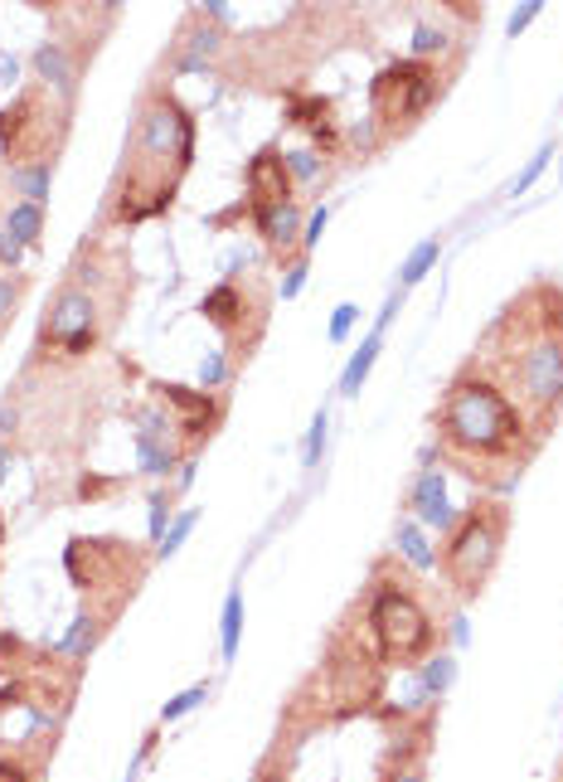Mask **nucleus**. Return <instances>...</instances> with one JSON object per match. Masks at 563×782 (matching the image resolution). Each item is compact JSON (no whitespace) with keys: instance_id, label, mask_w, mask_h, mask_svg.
I'll return each mask as SVG.
<instances>
[{"instance_id":"obj_7","label":"nucleus","mask_w":563,"mask_h":782,"mask_svg":"<svg viewBox=\"0 0 563 782\" xmlns=\"http://www.w3.org/2000/svg\"><path fill=\"white\" fill-rule=\"evenodd\" d=\"M63 117L69 108L53 112V92L49 88H20L16 98L0 108V146L16 161V170L24 166H53V151L63 141Z\"/></svg>"},{"instance_id":"obj_34","label":"nucleus","mask_w":563,"mask_h":782,"mask_svg":"<svg viewBox=\"0 0 563 782\" xmlns=\"http://www.w3.org/2000/svg\"><path fill=\"white\" fill-rule=\"evenodd\" d=\"M166 521H170L166 496H156V501H151V535H156V545H160V540H166Z\"/></svg>"},{"instance_id":"obj_12","label":"nucleus","mask_w":563,"mask_h":782,"mask_svg":"<svg viewBox=\"0 0 563 782\" xmlns=\"http://www.w3.org/2000/svg\"><path fill=\"white\" fill-rule=\"evenodd\" d=\"M287 122L312 131V141H316L320 156H335V151H340V127H335V108H330L326 98H312V92H292V98H287Z\"/></svg>"},{"instance_id":"obj_22","label":"nucleus","mask_w":563,"mask_h":782,"mask_svg":"<svg viewBox=\"0 0 563 782\" xmlns=\"http://www.w3.org/2000/svg\"><path fill=\"white\" fill-rule=\"evenodd\" d=\"M437 254H442V244H437V238H423V244H418V248H413V254H408L404 273H398V283H404V287L423 283V277H427V268H433V263H437Z\"/></svg>"},{"instance_id":"obj_26","label":"nucleus","mask_w":563,"mask_h":782,"mask_svg":"<svg viewBox=\"0 0 563 782\" xmlns=\"http://www.w3.org/2000/svg\"><path fill=\"white\" fill-rule=\"evenodd\" d=\"M209 695V685H190V691H180L176 700H166V710H160V720H180V714H190L199 700Z\"/></svg>"},{"instance_id":"obj_5","label":"nucleus","mask_w":563,"mask_h":782,"mask_svg":"<svg viewBox=\"0 0 563 782\" xmlns=\"http://www.w3.org/2000/svg\"><path fill=\"white\" fill-rule=\"evenodd\" d=\"M505 529H511V511L501 501H476L472 511L457 515V525L447 529V545H442V578L462 593V598H476L491 583L495 564H501L505 550Z\"/></svg>"},{"instance_id":"obj_37","label":"nucleus","mask_w":563,"mask_h":782,"mask_svg":"<svg viewBox=\"0 0 563 782\" xmlns=\"http://www.w3.org/2000/svg\"><path fill=\"white\" fill-rule=\"evenodd\" d=\"M388 782H423V773H418V768H404V773H394Z\"/></svg>"},{"instance_id":"obj_19","label":"nucleus","mask_w":563,"mask_h":782,"mask_svg":"<svg viewBox=\"0 0 563 782\" xmlns=\"http://www.w3.org/2000/svg\"><path fill=\"white\" fill-rule=\"evenodd\" d=\"M398 554H404L413 568H433V550H427L418 521H398Z\"/></svg>"},{"instance_id":"obj_6","label":"nucleus","mask_w":563,"mask_h":782,"mask_svg":"<svg viewBox=\"0 0 563 782\" xmlns=\"http://www.w3.org/2000/svg\"><path fill=\"white\" fill-rule=\"evenodd\" d=\"M442 98V73L427 59H394L369 83V122L384 137H404L418 117Z\"/></svg>"},{"instance_id":"obj_3","label":"nucleus","mask_w":563,"mask_h":782,"mask_svg":"<svg viewBox=\"0 0 563 782\" xmlns=\"http://www.w3.org/2000/svg\"><path fill=\"white\" fill-rule=\"evenodd\" d=\"M195 156V117L180 108V98L170 88H156L146 98L131 127L122 176L112 190V224H141L151 215H166L176 200L185 170Z\"/></svg>"},{"instance_id":"obj_31","label":"nucleus","mask_w":563,"mask_h":782,"mask_svg":"<svg viewBox=\"0 0 563 782\" xmlns=\"http://www.w3.org/2000/svg\"><path fill=\"white\" fill-rule=\"evenodd\" d=\"M355 307H350V301H345V307H335V316H330V340H345V336H350V326H355Z\"/></svg>"},{"instance_id":"obj_8","label":"nucleus","mask_w":563,"mask_h":782,"mask_svg":"<svg viewBox=\"0 0 563 782\" xmlns=\"http://www.w3.org/2000/svg\"><path fill=\"white\" fill-rule=\"evenodd\" d=\"M98 340H102V307L92 297V287L63 283L59 297L49 301L45 321H39V350H59L78 360V355L98 350Z\"/></svg>"},{"instance_id":"obj_11","label":"nucleus","mask_w":563,"mask_h":782,"mask_svg":"<svg viewBox=\"0 0 563 782\" xmlns=\"http://www.w3.org/2000/svg\"><path fill=\"white\" fill-rule=\"evenodd\" d=\"M160 399L180 414V428L190 437V447L205 443L214 433V423L224 418V404L214 399V394H195V389H185V384H160Z\"/></svg>"},{"instance_id":"obj_15","label":"nucleus","mask_w":563,"mask_h":782,"mask_svg":"<svg viewBox=\"0 0 563 782\" xmlns=\"http://www.w3.org/2000/svg\"><path fill=\"white\" fill-rule=\"evenodd\" d=\"M413 515H418V525H433V529H452L457 525V515L447 506V486H442V472H423L418 486H413L408 496Z\"/></svg>"},{"instance_id":"obj_30","label":"nucleus","mask_w":563,"mask_h":782,"mask_svg":"<svg viewBox=\"0 0 563 782\" xmlns=\"http://www.w3.org/2000/svg\"><path fill=\"white\" fill-rule=\"evenodd\" d=\"M320 447H326V414H316V423H312V437H306V467H316Z\"/></svg>"},{"instance_id":"obj_29","label":"nucleus","mask_w":563,"mask_h":782,"mask_svg":"<svg viewBox=\"0 0 563 782\" xmlns=\"http://www.w3.org/2000/svg\"><path fill=\"white\" fill-rule=\"evenodd\" d=\"M20 277H0V326L10 321V311H16V301H20Z\"/></svg>"},{"instance_id":"obj_13","label":"nucleus","mask_w":563,"mask_h":782,"mask_svg":"<svg viewBox=\"0 0 563 782\" xmlns=\"http://www.w3.org/2000/svg\"><path fill=\"white\" fill-rule=\"evenodd\" d=\"M34 69L45 78V88L53 98L63 102V108H73V88H78V63L69 59V49L59 44V39H45V44L34 49Z\"/></svg>"},{"instance_id":"obj_17","label":"nucleus","mask_w":563,"mask_h":782,"mask_svg":"<svg viewBox=\"0 0 563 782\" xmlns=\"http://www.w3.org/2000/svg\"><path fill=\"white\" fill-rule=\"evenodd\" d=\"M98 637H102V622L98 617H78L73 627H69V637L59 642V656L63 661H83L92 646H98Z\"/></svg>"},{"instance_id":"obj_23","label":"nucleus","mask_w":563,"mask_h":782,"mask_svg":"<svg viewBox=\"0 0 563 782\" xmlns=\"http://www.w3.org/2000/svg\"><path fill=\"white\" fill-rule=\"evenodd\" d=\"M49 180H53V166H24V170H16V185L24 190V200H30V205L45 200Z\"/></svg>"},{"instance_id":"obj_36","label":"nucleus","mask_w":563,"mask_h":782,"mask_svg":"<svg viewBox=\"0 0 563 782\" xmlns=\"http://www.w3.org/2000/svg\"><path fill=\"white\" fill-rule=\"evenodd\" d=\"M0 258L16 263V258H20V244H6V238H0Z\"/></svg>"},{"instance_id":"obj_20","label":"nucleus","mask_w":563,"mask_h":782,"mask_svg":"<svg viewBox=\"0 0 563 782\" xmlns=\"http://www.w3.org/2000/svg\"><path fill=\"white\" fill-rule=\"evenodd\" d=\"M374 355H379V330L365 340V346L355 350V360L345 365V375H340V394H359V384H365V375H369V365H374Z\"/></svg>"},{"instance_id":"obj_24","label":"nucleus","mask_w":563,"mask_h":782,"mask_svg":"<svg viewBox=\"0 0 563 782\" xmlns=\"http://www.w3.org/2000/svg\"><path fill=\"white\" fill-rule=\"evenodd\" d=\"M413 49H418L413 59H427V63H433V55H442V49H447V34L433 30V24H418V30H413Z\"/></svg>"},{"instance_id":"obj_21","label":"nucleus","mask_w":563,"mask_h":782,"mask_svg":"<svg viewBox=\"0 0 563 782\" xmlns=\"http://www.w3.org/2000/svg\"><path fill=\"white\" fill-rule=\"evenodd\" d=\"M452 681H457V661H452V656H427V666L418 675V691L423 695H442Z\"/></svg>"},{"instance_id":"obj_18","label":"nucleus","mask_w":563,"mask_h":782,"mask_svg":"<svg viewBox=\"0 0 563 782\" xmlns=\"http://www.w3.org/2000/svg\"><path fill=\"white\" fill-rule=\"evenodd\" d=\"M238 632H244V593H229V598H224V617H219V652H224V661L238 656Z\"/></svg>"},{"instance_id":"obj_25","label":"nucleus","mask_w":563,"mask_h":782,"mask_svg":"<svg viewBox=\"0 0 563 782\" xmlns=\"http://www.w3.org/2000/svg\"><path fill=\"white\" fill-rule=\"evenodd\" d=\"M190 529H195V511H185L180 521H176V525L166 529V540H160V550H156L160 560H170V554H176V550L185 545V540H190Z\"/></svg>"},{"instance_id":"obj_9","label":"nucleus","mask_w":563,"mask_h":782,"mask_svg":"<svg viewBox=\"0 0 563 782\" xmlns=\"http://www.w3.org/2000/svg\"><path fill=\"white\" fill-rule=\"evenodd\" d=\"M244 185H248V215H253V209L292 205V185L297 180H292V170H287V156H282L277 146H263L244 170Z\"/></svg>"},{"instance_id":"obj_1","label":"nucleus","mask_w":563,"mask_h":782,"mask_svg":"<svg viewBox=\"0 0 563 782\" xmlns=\"http://www.w3.org/2000/svg\"><path fill=\"white\" fill-rule=\"evenodd\" d=\"M476 365L525 408L534 437L554 428L563 408V291L534 283L495 316Z\"/></svg>"},{"instance_id":"obj_10","label":"nucleus","mask_w":563,"mask_h":782,"mask_svg":"<svg viewBox=\"0 0 563 782\" xmlns=\"http://www.w3.org/2000/svg\"><path fill=\"white\" fill-rule=\"evenodd\" d=\"M263 311H267V307L248 311V291L238 287V283H219L205 301H199V316H209V321L219 326L224 336H229V346H234L238 360H248V355H244V326H238V316H253V321H263Z\"/></svg>"},{"instance_id":"obj_2","label":"nucleus","mask_w":563,"mask_h":782,"mask_svg":"<svg viewBox=\"0 0 563 782\" xmlns=\"http://www.w3.org/2000/svg\"><path fill=\"white\" fill-rule=\"evenodd\" d=\"M437 457L462 467L466 476L491 482V472H505V482H515L520 467L534 457L540 437H534L525 408L495 384L476 360L457 369L437 404Z\"/></svg>"},{"instance_id":"obj_27","label":"nucleus","mask_w":563,"mask_h":782,"mask_svg":"<svg viewBox=\"0 0 563 782\" xmlns=\"http://www.w3.org/2000/svg\"><path fill=\"white\" fill-rule=\"evenodd\" d=\"M549 161H554V146H540V156H534V161H530L525 170H520V176H515V185H511V190H515V195H525V190H530V185H534V180H540V170H544Z\"/></svg>"},{"instance_id":"obj_32","label":"nucleus","mask_w":563,"mask_h":782,"mask_svg":"<svg viewBox=\"0 0 563 782\" xmlns=\"http://www.w3.org/2000/svg\"><path fill=\"white\" fill-rule=\"evenodd\" d=\"M540 10H544V0H525V6H520V10H515V16H511V24H505V34H511V39H515V34H520V30H525V24H530L534 16H540Z\"/></svg>"},{"instance_id":"obj_14","label":"nucleus","mask_w":563,"mask_h":782,"mask_svg":"<svg viewBox=\"0 0 563 782\" xmlns=\"http://www.w3.org/2000/svg\"><path fill=\"white\" fill-rule=\"evenodd\" d=\"M253 224H258L263 244L273 248L277 258H292V244H302V209L297 205H273V209H253Z\"/></svg>"},{"instance_id":"obj_28","label":"nucleus","mask_w":563,"mask_h":782,"mask_svg":"<svg viewBox=\"0 0 563 782\" xmlns=\"http://www.w3.org/2000/svg\"><path fill=\"white\" fill-rule=\"evenodd\" d=\"M316 166H320V156H316V151H292V156H287L292 180H312V176H316Z\"/></svg>"},{"instance_id":"obj_35","label":"nucleus","mask_w":563,"mask_h":782,"mask_svg":"<svg viewBox=\"0 0 563 782\" xmlns=\"http://www.w3.org/2000/svg\"><path fill=\"white\" fill-rule=\"evenodd\" d=\"M224 375H229V365H224V355H209L205 369H199V379H205V389H209V384H219Z\"/></svg>"},{"instance_id":"obj_33","label":"nucleus","mask_w":563,"mask_h":782,"mask_svg":"<svg viewBox=\"0 0 563 782\" xmlns=\"http://www.w3.org/2000/svg\"><path fill=\"white\" fill-rule=\"evenodd\" d=\"M326 209H316V215H312V224H306V234H302V254H306V248H316V238L320 234H326Z\"/></svg>"},{"instance_id":"obj_16","label":"nucleus","mask_w":563,"mask_h":782,"mask_svg":"<svg viewBox=\"0 0 563 782\" xmlns=\"http://www.w3.org/2000/svg\"><path fill=\"white\" fill-rule=\"evenodd\" d=\"M6 229H10V244H20V248H34L39 244V229H45V209L39 205H16L10 209V219H6Z\"/></svg>"},{"instance_id":"obj_4","label":"nucleus","mask_w":563,"mask_h":782,"mask_svg":"<svg viewBox=\"0 0 563 782\" xmlns=\"http://www.w3.org/2000/svg\"><path fill=\"white\" fill-rule=\"evenodd\" d=\"M365 627H369L374 656H379L384 666H413V661H423L437 642L433 613H427L423 598L408 583L374 578L369 603H365Z\"/></svg>"}]
</instances>
